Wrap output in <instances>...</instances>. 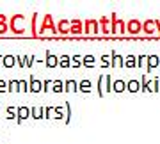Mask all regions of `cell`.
<instances>
[{
  "mask_svg": "<svg viewBox=\"0 0 160 144\" xmlns=\"http://www.w3.org/2000/svg\"><path fill=\"white\" fill-rule=\"evenodd\" d=\"M23 20L25 16L23 14H12L11 16V22H9V29L14 32V34H20L22 36L25 32V27H23Z\"/></svg>",
  "mask_w": 160,
  "mask_h": 144,
  "instance_id": "1",
  "label": "cell"
},
{
  "mask_svg": "<svg viewBox=\"0 0 160 144\" xmlns=\"http://www.w3.org/2000/svg\"><path fill=\"white\" fill-rule=\"evenodd\" d=\"M53 32V34H57V27L53 25V18L50 14H45L43 18V23H41V29H39V34H46V32Z\"/></svg>",
  "mask_w": 160,
  "mask_h": 144,
  "instance_id": "2",
  "label": "cell"
},
{
  "mask_svg": "<svg viewBox=\"0 0 160 144\" xmlns=\"http://www.w3.org/2000/svg\"><path fill=\"white\" fill-rule=\"evenodd\" d=\"M110 20H112V34H125L126 32V23L123 20L116 16V14H110Z\"/></svg>",
  "mask_w": 160,
  "mask_h": 144,
  "instance_id": "3",
  "label": "cell"
},
{
  "mask_svg": "<svg viewBox=\"0 0 160 144\" xmlns=\"http://www.w3.org/2000/svg\"><path fill=\"white\" fill-rule=\"evenodd\" d=\"M84 34H100V22L98 20H86L84 22Z\"/></svg>",
  "mask_w": 160,
  "mask_h": 144,
  "instance_id": "4",
  "label": "cell"
},
{
  "mask_svg": "<svg viewBox=\"0 0 160 144\" xmlns=\"http://www.w3.org/2000/svg\"><path fill=\"white\" fill-rule=\"evenodd\" d=\"M141 30H142L141 20H128V23H126V32L128 34H139Z\"/></svg>",
  "mask_w": 160,
  "mask_h": 144,
  "instance_id": "5",
  "label": "cell"
},
{
  "mask_svg": "<svg viewBox=\"0 0 160 144\" xmlns=\"http://www.w3.org/2000/svg\"><path fill=\"white\" fill-rule=\"evenodd\" d=\"M142 32L144 34H157L158 29H157V20H146L142 23Z\"/></svg>",
  "mask_w": 160,
  "mask_h": 144,
  "instance_id": "6",
  "label": "cell"
},
{
  "mask_svg": "<svg viewBox=\"0 0 160 144\" xmlns=\"http://www.w3.org/2000/svg\"><path fill=\"white\" fill-rule=\"evenodd\" d=\"M29 117H30V107L20 105V107H18V114H16V121L22 123L23 119H29Z\"/></svg>",
  "mask_w": 160,
  "mask_h": 144,
  "instance_id": "7",
  "label": "cell"
},
{
  "mask_svg": "<svg viewBox=\"0 0 160 144\" xmlns=\"http://www.w3.org/2000/svg\"><path fill=\"white\" fill-rule=\"evenodd\" d=\"M30 116L34 119H45V105H32L30 107Z\"/></svg>",
  "mask_w": 160,
  "mask_h": 144,
  "instance_id": "8",
  "label": "cell"
},
{
  "mask_svg": "<svg viewBox=\"0 0 160 144\" xmlns=\"http://www.w3.org/2000/svg\"><path fill=\"white\" fill-rule=\"evenodd\" d=\"M110 66H112V68H123V66H125V57L118 55V53L112 50V52H110Z\"/></svg>",
  "mask_w": 160,
  "mask_h": 144,
  "instance_id": "9",
  "label": "cell"
},
{
  "mask_svg": "<svg viewBox=\"0 0 160 144\" xmlns=\"http://www.w3.org/2000/svg\"><path fill=\"white\" fill-rule=\"evenodd\" d=\"M30 84V92H43V80L36 78V77H29Z\"/></svg>",
  "mask_w": 160,
  "mask_h": 144,
  "instance_id": "10",
  "label": "cell"
},
{
  "mask_svg": "<svg viewBox=\"0 0 160 144\" xmlns=\"http://www.w3.org/2000/svg\"><path fill=\"white\" fill-rule=\"evenodd\" d=\"M71 30V20H61L57 25V34H69Z\"/></svg>",
  "mask_w": 160,
  "mask_h": 144,
  "instance_id": "11",
  "label": "cell"
},
{
  "mask_svg": "<svg viewBox=\"0 0 160 144\" xmlns=\"http://www.w3.org/2000/svg\"><path fill=\"white\" fill-rule=\"evenodd\" d=\"M126 91L128 92H139L141 91V80H137V78L126 80Z\"/></svg>",
  "mask_w": 160,
  "mask_h": 144,
  "instance_id": "12",
  "label": "cell"
},
{
  "mask_svg": "<svg viewBox=\"0 0 160 144\" xmlns=\"http://www.w3.org/2000/svg\"><path fill=\"white\" fill-rule=\"evenodd\" d=\"M69 34H84V23H82V20H71Z\"/></svg>",
  "mask_w": 160,
  "mask_h": 144,
  "instance_id": "13",
  "label": "cell"
},
{
  "mask_svg": "<svg viewBox=\"0 0 160 144\" xmlns=\"http://www.w3.org/2000/svg\"><path fill=\"white\" fill-rule=\"evenodd\" d=\"M78 91L80 92H91L92 91V84H91V80L89 78H84V80H80L78 82Z\"/></svg>",
  "mask_w": 160,
  "mask_h": 144,
  "instance_id": "14",
  "label": "cell"
},
{
  "mask_svg": "<svg viewBox=\"0 0 160 144\" xmlns=\"http://www.w3.org/2000/svg\"><path fill=\"white\" fill-rule=\"evenodd\" d=\"M64 91H66V92H77V91H78V82L73 80V78L66 80V82H64Z\"/></svg>",
  "mask_w": 160,
  "mask_h": 144,
  "instance_id": "15",
  "label": "cell"
},
{
  "mask_svg": "<svg viewBox=\"0 0 160 144\" xmlns=\"http://www.w3.org/2000/svg\"><path fill=\"white\" fill-rule=\"evenodd\" d=\"M105 87H107V75H100L98 77V96L102 98L103 92H105Z\"/></svg>",
  "mask_w": 160,
  "mask_h": 144,
  "instance_id": "16",
  "label": "cell"
},
{
  "mask_svg": "<svg viewBox=\"0 0 160 144\" xmlns=\"http://www.w3.org/2000/svg\"><path fill=\"white\" fill-rule=\"evenodd\" d=\"M45 64L48 66V68H55V66H59V57L57 55H53V53H50V52H46Z\"/></svg>",
  "mask_w": 160,
  "mask_h": 144,
  "instance_id": "17",
  "label": "cell"
},
{
  "mask_svg": "<svg viewBox=\"0 0 160 144\" xmlns=\"http://www.w3.org/2000/svg\"><path fill=\"white\" fill-rule=\"evenodd\" d=\"M126 91V82L123 78H118L114 80V86H112V92H123Z\"/></svg>",
  "mask_w": 160,
  "mask_h": 144,
  "instance_id": "18",
  "label": "cell"
},
{
  "mask_svg": "<svg viewBox=\"0 0 160 144\" xmlns=\"http://www.w3.org/2000/svg\"><path fill=\"white\" fill-rule=\"evenodd\" d=\"M158 64H160V59H158V55H148V71H151V69H155V68H158Z\"/></svg>",
  "mask_w": 160,
  "mask_h": 144,
  "instance_id": "19",
  "label": "cell"
},
{
  "mask_svg": "<svg viewBox=\"0 0 160 144\" xmlns=\"http://www.w3.org/2000/svg\"><path fill=\"white\" fill-rule=\"evenodd\" d=\"M149 86H151L149 77L142 75V77H141V91H142V92H148V91H149Z\"/></svg>",
  "mask_w": 160,
  "mask_h": 144,
  "instance_id": "20",
  "label": "cell"
},
{
  "mask_svg": "<svg viewBox=\"0 0 160 144\" xmlns=\"http://www.w3.org/2000/svg\"><path fill=\"white\" fill-rule=\"evenodd\" d=\"M16 114H18V107H14V105H7V109H6L7 119H16Z\"/></svg>",
  "mask_w": 160,
  "mask_h": 144,
  "instance_id": "21",
  "label": "cell"
},
{
  "mask_svg": "<svg viewBox=\"0 0 160 144\" xmlns=\"http://www.w3.org/2000/svg\"><path fill=\"white\" fill-rule=\"evenodd\" d=\"M125 66L126 68H135V66H137V57H135V55H126L125 57Z\"/></svg>",
  "mask_w": 160,
  "mask_h": 144,
  "instance_id": "22",
  "label": "cell"
},
{
  "mask_svg": "<svg viewBox=\"0 0 160 144\" xmlns=\"http://www.w3.org/2000/svg\"><path fill=\"white\" fill-rule=\"evenodd\" d=\"M4 66H6V68L16 66V55H6V57H4Z\"/></svg>",
  "mask_w": 160,
  "mask_h": 144,
  "instance_id": "23",
  "label": "cell"
},
{
  "mask_svg": "<svg viewBox=\"0 0 160 144\" xmlns=\"http://www.w3.org/2000/svg\"><path fill=\"white\" fill-rule=\"evenodd\" d=\"M59 66H61V68H69V66H71V57H69V55L59 57Z\"/></svg>",
  "mask_w": 160,
  "mask_h": 144,
  "instance_id": "24",
  "label": "cell"
},
{
  "mask_svg": "<svg viewBox=\"0 0 160 144\" xmlns=\"http://www.w3.org/2000/svg\"><path fill=\"white\" fill-rule=\"evenodd\" d=\"M52 116L55 117V107L53 105H45V119H52Z\"/></svg>",
  "mask_w": 160,
  "mask_h": 144,
  "instance_id": "25",
  "label": "cell"
},
{
  "mask_svg": "<svg viewBox=\"0 0 160 144\" xmlns=\"http://www.w3.org/2000/svg\"><path fill=\"white\" fill-rule=\"evenodd\" d=\"M94 62H96V57L94 55H84V66L86 68H92Z\"/></svg>",
  "mask_w": 160,
  "mask_h": 144,
  "instance_id": "26",
  "label": "cell"
},
{
  "mask_svg": "<svg viewBox=\"0 0 160 144\" xmlns=\"http://www.w3.org/2000/svg\"><path fill=\"white\" fill-rule=\"evenodd\" d=\"M71 66H73V68H80V66H84V57H80V55H73V57H71Z\"/></svg>",
  "mask_w": 160,
  "mask_h": 144,
  "instance_id": "27",
  "label": "cell"
},
{
  "mask_svg": "<svg viewBox=\"0 0 160 144\" xmlns=\"http://www.w3.org/2000/svg\"><path fill=\"white\" fill-rule=\"evenodd\" d=\"M9 92H20V80H9Z\"/></svg>",
  "mask_w": 160,
  "mask_h": 144,
  "instance_id": "28",
  "label": "cell"
},
{
  "mask_svg": "<svg viewBox=\"0 0 160 144\" xmlns=\"http://www.w3.org/2000/svg\"><path fill=\"white\" fill-rule=\"evenodd\" d=\"M53 92H62L64 91V82L62 80H53V87H52Z\"/></svg>",
  "mask_w": 160,
  "mask_h": 144,
  "instance_id": "29",
  "label": "cell"
},
{
  "mask_svg": "<svg viewBox=\"0 0 160 144\" xmlns=\"http://www.w3.org/2000/svg\"><path fill=\"white\" fill-rule=\"evenodd\" d=\"M149 92H160V78H155V80H151Z\"/></svg>",
  "mask_w": 160,
  "mask_h": 144,
  "instance_id": "30",
  "label": "cell"
},
{
  "mask_svg": "<svg viewBox=\"0 0 160 144\" xmlns=\"http://www.w3.org/2000/svg\"><path fill=\"white\" fill-rule=\"evenodd\" d=\"M137 66L139 68H148V55H139L137 57Z\"/></svg>",
  "mask_w": 160,
  "mask_h": 144,
  "instance_id": "31",
  "label": "cell"
},
{
  "mask_svg": "<svg viewBox=\"0 0 160 144\" xmlns=\"http://www.w3.org/2000/svg\"><path fill=\"white\" fill-rule=\"evenodd\" d=\"M20 91L22 92H30V84H29V80H20Z\"/></svg>",
  "mask_w": 160,
  "mask_h": 144,
  "instance_id": "32",
  "label": "cell"
},
{
  "mask_svg": "<svg viewBox=\"0 0 160 144\" xmlns=\"http://www.w3.org/2000/svg\"><path fill=\"white\" fill-rule=\"evenodd\" d=\"M64 107H66V119H64V123H66V125H69V123H71V105L64 103Z\"/></svg>",
  "mask_w": 160,
  "mask_h": 144,
  "instance_id": "33",
  "label": "cell"
},
{
  "mask_svg": "<svg viewBox=\"0 0 160 144\" xmlns=\"http://www.w3.org/2000/svg\"><path fill=\"white\" fill-rule=\"evenodd\" d=\"M64 109H66V107H62V105H57V107H55V117H53V119H62Z\"/></svg>",
  "mask_w": 160,
  "mask_h": 144,
  "instance_id": "34",
  "label": "cell"
},
{
  "mask_svg": "<svg viewBox=\"0 0 160 144\" xmlns=\"http://www.w3.org/2000/svg\"><path fill=\"white\" fill-rule=\"evenodd\" d=\"M52 87H53V80H43V92L50 91Z\"/></svg>",
  "mask_w": 160,
  "mask_h": 144,
  "instance_id": "35",
  "label": "cell"
},
{
  "mask_svg": "<svg viewBox=\"0 0 160 144\" xmlns=\"http://www.w3.org/2000/svg\"><path fill=\"white\" fill-rule=\"evenodd\" d=\"M112 86H114V80H112V77L110 75H107V87H105V91L112 92Z\"/></svg>",
  "mask_w": 160,
  "mask_h": 144,
  "instance_id": "36",
  "label": "cell"
},
{
  "mask_svg": "<svg viewBox=\"0 0 160 144\" xmlns=\"http://www.w3.org/2000/svg\"><path fill=\"white\" fill-rule=\"evenodd\" d=\"M6 91H9V82L0 78V92H6Z\"/></svg>",
  "mask_w": 160,
  "mask_h": 144,
  "instance_id": "37",
  "label": "cell"
},
{
  "mask_svg": "<svg viewBox=\"0 0 160 144\" xmlns=\"http://www.w3.org/2000/svg\"><path fill=\"white\" fill-rule=\"evenodd\" d=\"M32 64H34V57L32 55H25V66L27 68H32Z\"/></svg>",
  "mask_w": 160,
  "mask_h": 144,
  "instance_id": "38",
  "label": "cell"
},
{
  "mask_svg": "<svg viewBox=\"0 0 160 144\" xmlns=\"http://www.w3.org/2000/svg\"><path fill=\"white\" fill-rule=\"evenodd\" d=\"M102 62H103V68H109L110 66V55H102Z\"/></svg>",
  "mask_w": 160,
  "mask_h": 144,
  "instance_id": "39",
  "label": "cell"
},
{
  "mask_svg": "<svg viewBox=\"0 0 160 144\" xmlns=\"http://www.w3.org/2000/svg\"><path fill=\"white\" fill-rule=\"evenodd\" d=\"M16 66H20V68H25V57H22V55H16Z\"/></svg>",
  "mask_w": 160,
  "mask_h": 144,
  "instance_id": "40",
  "label": "cell"
},
{
  "mask_svg": "<svg viewBox=\"0 0 160 144\" xmlns=\"http://www.w3.org/2000/svg\"><path fill=\"white\" fill-rule=\"evenodd\" d=\"M36 20H38V12L32 14V34L36 36Z\"/></svg>",
  "mask_w": 160,
  "mask_h": 144,
  "instance_id": "41",
  "label": "cell"
},
{
  "mask_svg": "<svg viewBox=\"0 0 160 144\" xmlns=\"http://www.w3.org/2000/svg\"><path fill=\"white\" fill-rule=\"evenodd\" d=\"M7 29H9L7 23H0V34H7Z\"/></svg>",
  "mask_w": 160,
  "mask_h": 144,
  "instance_id": "42",
  "label": "cell"
},
{
  "mask_svg": "<svg viewBox=\"0 0 160 144\" xmlns=\"http://www.w3.org/2000/svg\"><path fill=\"white\" fill-rule=\"evenodd\" d=\"M0 23H7V16H6V14H0Z\"/></svg>",
  "mask_w": 160,
  "mask_h": 144,
  "instance_id": "43",
  "label": "cell"
},
{
  "mask_svg": "<svg viewBox=\"0 0 160 144\" xmlns=\"http://www.w3.org/2000/svg\"><path fill=\"white\" fill-rule=\"evenodd\" d=\"M157 29H158V36H160V20H157Z\"/></svg>",
  "mask_w": 160,
  "mask_h": 144,
  "instance_id": "44",
  "label": "cell"
},
{
  "mask_svg": "<svg viewBox=\"0 0 160 144\" xmlns=\"http://www.w3.org/2000/svg\"><path fill=\"white\" fill-rule=\"evenodd\" d=\"M0 64H4V57L2 55H0Z\"/></svg>",
  "mask_w": 160,
  "mask_h": 144,
  "instance_id": "45",
  "label": "cell"
}]
</instances>
